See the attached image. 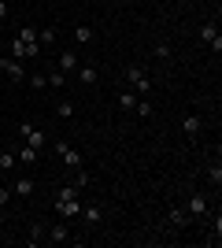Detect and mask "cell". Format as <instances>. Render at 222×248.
Wrapping results in <instances>:
<instances>
[{"mask_svg": "<svg viewBox=\"0 0 222 248\" xmlns=\"http://www.w3.org/2000/svg\"><path fill=\"white\" fill-rule=\"evenodd\" d=\"M200 41H204V45H211L215 56L222 52V37H219V26H215V22H204V26H200Z\"/></svg>", "mask_w": 222, "mask_h": 248, "instance_id": "5", "label": "cell"}, {"mask_svg": "<svg viewBox=\"0 0 222 248\" xmlns=\"http://www.w3.org/2000/svg\"><path fill=\"white\" fill-rule=\"evenodd\" d=\"M19 134H22V141H26L30 148H37V152H41V148L48 145V137H44L41 130H33L30 123H19Z\"/></svg>", "mask_w": 222, "mask_h": 248, "instance_id": "2", "label": "cell"}, {"mask_svg": "<svg viewBox=\"0 0 222 248\" xmlns=\"http://www.w3.org/2000/svg\"><path fill=\"white\" fill-rule=\"evenodd\" d=\"M41 241H48V222H33L30 226V245H41Z\"/></svg>", "mask_w": 222, "mask_h": 248, "instance_id": "13", "label": "cell"}, {"mask_svg": "<svg viewBox=\"0 0 222 248\" xmlns=\"http://www.w3.org/2000/svg\"><path fill=\"white\" fill-rule=\"evenodd\" d=\"M156 60H170V45H163V41L156 45Z\"/></svg>", "mask_w": 222, "mask_h": 248, "instance_id": "29", "label": "cell"}, {"mask_svg": "<svg viewBox=\"0 0 222 248\" xmlns=\"http://www.w3.org/2000/svg\"><path fill=\"white\" fill-rule=\"evenodd\" d=\"M133 104H137V93H133V89H122V93H118V108H122V111H133Z\"/></svg>", "mask_w": 222, "mask_h": 248, "instance_id": "15", "label": "cell"}, {"mask_svg": "<svg viewBox=\"0 0 222 248\" xmlns=\"http://www.w3.org/2000/svg\"><path fill=\"white\" fill-rule=\"evenodd\" d=\"M15 155H19V163H33V159H37V148L22 145V148H19V152H15Z\"/></svg>", "mask_w": 222, "mask_h": 248, "instance_id": "22", "label": "cell"}, {"mask_svg": "<svg viewBox=\"0 0 222 248\" xmlns=\"http://www.w3.org/2000/svg\"><path fill=\"white\" fill-rule=\"evenodd\" d=\"M167 218H170V226H189V218H192V215H189V211H181V207H174Z\"/></svg>", "mask_w": 222, "mask_h": 248, "instance_id": "17", "label": "cell"}, {"mask_svg": "<svg viewBox=\"0 0 222 248\" xmlns=\"http://www.w3.org/2000/svg\"><path fill=\"white\" fill-rule=\"evenodd\" d=\"M126 85L133 89V93H148V89H152V78H148V71H145V67L130 63V67H126Z\"/></svg>", "mask_w": 222, "mask_h": 248, "instance_id": "1", "label": "cell"}, {"mask_svg": "<svg viewBox=\"0 0 222 248\" xmlns=\"http://www.w3.org/2000/svg\"><path fill=\"white\" fill-rule=\"evenodd\" d=\"M82 218L89 222V226H96V222L104 218V211H100V207H82Z\"/></svg>", "mask_w": 222, "mask_h": 248, "instance_id": "19", "label": "cell"}, {"mask_svg": "<svg viewBox=\"0 0 222 248\" xmlns=\"http://www.w3.org/2000/svg\"><path fill=\"white\" fill-rule=\"evenodd\" d=\"M0 33H4V22H0Z\"/></svg>", "mask_w": 222, "mask_h": 248, "instance_id": "32", "label": "cell"}, {"mask_svg": "<svg viewBox=\"0 0 222 248\" xmlns=\"http://www.w3.org/2000/svg\"><path fill=\"white\" fill-rule=\"evenodd\" d=\"M185 211H189V215H207V211H211V200H207V193H192L189 204H185Z\"/></svg>", "mask_w": 222, "mask_h": 248, "instance_id": "6", "label": "cell"}, {"mask_svg": "<svg viewBox=\"0 0 222 248\" xmlns=\"http://www.w3.org/2000/svg\"><path fill=\"white\" fill-rule=\"evenodd\" d=\"M30 85H33V89H44V85H48V78L37 71V74H30Z\"/></svg>", "mask_w": 222, "mask_h": 248, "instance_id": "28", "label": "cell"}, {"mask_svg": "<svg viewBox=\"0 0 222 248\" xmlns=\"http://www.w3.org/2000/svg\"><path fill=\"white\" fill-rule=\"evenodd\" d=\"M8 200H11V189H8V186H0V207H8Z\"/></svg>", "mask_w": 222, "mask_h": 248, "instance_id": "30", "label": "cell"}, {"mask_svg": "<svg viewBox=\"0 0 222 248\" xmlns=\"http://www.w3.org/2000/svg\"><path fill=\"white\" fill-rule=\"evenodd\" d=\"M15 37H19L22 45H37V30H33V26H22V30L15 33Z\"/></svg>", "mask_w": 222, "mask_h": 248, "instance_id": "21", "label": "cell"}, {"mask_svg": "<svg viewBox=\"0 0 222 248\" xmlns=\"http://www.w3.org/2000/svg\"><path fill=\"white\" fill-rule=\"evenodd\" d=\"M11 197H19V200L33 197V178H15V186H11Z\"/></svg>", "mask_w": 222, "mask_h": 248, "instance_id": "10", "label": "cell"}, {"mask_svg": "<svg viewBox=\"0 0 222 248\" xmlns=\"http://www.w3.org/2000/svg\"><path fill=\"white\" fill-rule=\"evenodd\" d=\"M56 211H59V218H78V215H82V204H78V197L56 200Z\"/></svg>", "mask_w": 222, "mask_h": 248, "instance_id": "8", "label": "cell"}, {"mask_svg": "<svg viewBox=\"0 0 222 248\" xmlns=\"http://www.w3.org/2000/svg\"><path fill=\"white\" fill-rule=\"evenodd\" d=\"M207 178H211V186L219 189V186H222V163H211V167H207Z\"/></svg>", "mask_w": 222, "mask_h": 248, "instance_id": "24", "label": "cell"}, {"mask_svg": "<svg viewBox=\"0 0 222 248\" xmlns=\"http://www.w3.org/2000/svg\"><path fill=\"white\" fill-rule=\"evenodd\" d=\"M56 155H59V159H63L67 167H74V170H78V167H82V152H78V148H71L67 145V141H56Z\"/></svg>", "mask_w": 222, "mask_h": 248, "instance_id": "3", "label": "cell"}, {"mask_svg": "<svg viewBox=\"0 0 222 248\" xmlns=\"http://www.w3.org/2000/svg\"><path fill=\"white\" fill-rule=\"evenodd\" d=\"M8 19V0H0V22Z\"/></svg>", "mask_w": 222, "mask_h": 248, "instance_id": "31", "label": "cell"}, {"mask_svg": "<svg viewBox=\"0 0 222 248\" xmlns=\"http://www.w3.org/2000/svg\"><path fill=\"white\" fill-rule=\"evenodd\" d=\"M200 130H204V119H200V115H185V119H181V134L189 137V141H196Z\"/></svg>", "mask_w": 222, "mask_h": 248, "instance_id": "7", "label": "cell"}, {"mask_svg": "<svg viewBox=\"0 0 222 248\" xmlns=\"http://www.w3.org/2000/svg\"><path fill=\"white\" fill-rule=\"evenodd\" d=\"M15 167H19V155L11 152V148H8V152H0V170H8V174H11Z\"/></svg>", "mask_w": 222, "mask_h": 248, "instance_id": "16", "label": "cell"}, {"mask_svg": "<svg viewBox=\"0 0 222 248\" xmlns=\"http://www.w3.org/2000/svg\"><path fill=\"white\" fill-rule=\"evenodd\" d=\"M37 45H41V48H52V45H56V26H44V30H37Z\"/></svg>", "mask_w": 222, "mask_h": 248, "instance_id": "14", "label": "cell"}, {"mask_svg": "<svg viewBox=\"0 0 222 248\" xmlns=\"http://www.w3.org/2000/svg\"><path fill=\"white\" fill-rule=\"evenodd\" d=\"M44 78H48V85H52V89H63V85H67V74L59 71V67H56L52 74H44Z\"/></svg>", "mask_w": 222, "mask_h": 248, "instance_id": "20", "label": "cell"}, {"mask_svg": "<svg viewBox=\"0 0 222 248\" xmlns=\"http://www.w3.org/2000/svg\"><path fill=\"white\" fill-rule=\"evenodd\" d=\"M11 60H26V45L19 37H11Z\"/></svg>", "mask_w": 222, "mask_h": 248, "instance_id": "25", "label": "cell"}, {"mask_svg": "<svg viewBox=\"0 0 222 248\" xmlns=\"http://www.w3.org/2000/svg\"><path fill=\"white\" fill-rule=\"evenodd\" d=\"M56 63H59V71H63V74H71V71H78V63H82V60H78L74 52H59V60H56Z\"/></svg>", "mask_w": 222, "mask_h": 248, "instance_id": "11", "label": "cell"}, {"mask_svg": "<svg viewBox=\"0 0 222 248\" xmlns=\"http://www.w3.org/2000/svg\"><path fill=\"white\" fill-rule=\"evenodd\" d=\"M0 71L8 74L11 82H26V67H22V60H8V56H4V60H0Z\"/></svg>", "mask_w": 222, "mask_h": 248, "instance_id": "4", "label": "cell"}, {"mask_svg": "<svg viewBox=\"0 0 222 248\" xmlns=\"http://www.w3.org/2000/svg\"><path fill=\"white\" fill-rule=\"evenodd\" d=\"M78 82H82V85H96V67H89V63H78Z\"/></svg>", "mask_w": 222, "mask_h": 248, "instance_id": "12", "label": "cell"}, {"mask_svg": "<svg viewBox=\"0 0 222 248\" xmlns=\"http://www.w3.org/2000/svg\"><path fill=\"white\" fill-rule=\"evenodd\" d=\"M56 115H59V119H74V104L71 100H59V104H56Z\"/></svg>", "mask_w": 222, "mask_h": 248, "instance_id": "23", "label": "cell"}, {"mask_svg": "<svg viewBox=\"0 0 222 248\" xmlns=\"http://www.w3.org/2000/svg\"><path fill=\"white\" fill-rule=\"evenodd\" d=\"M71 197H78V186H59V193H56V200H71Z\"/></svg>", "mask_w": 222, "mask_h": 248, "instance_id": "26", "label": "cell"}, {"mask_svg": "<svg viewBox=\"0 0 222 248\" xmlns=\"http://www.w3.org/2000/svg\"><path fill=\"white\" fill-rule=\"evenodd\" d=\"M48 241H52V245H67V241H71L67 222H52V226H48Z\"/></svg>", "mask_w": 222, "mask_h": 248, "instance_id": "9", "label": "cell"}, {"mask_svg": "<svg viewBox=\"0 0 222 248\" xmlns=\"http://www.w3.org/2000/svg\"><path fill=\"white\" fill-rule=\"evenodd\" d=\"M74 41L89 45V41H93V26H74Z\"/></svg>", "mask_w": 222, "mask_h": 248, "instance_id": "18", "label": "cell"}, {"mask_svg": "<svg viewBox=\"0 0 222 248\" xmlns=\"http://www.w3.org/2000/svg\"><path fill=\"white\" fill-rule=\"evenodd\" d=\"M133 111H137L141 119H148V115H152V104H148V100H137V104H133Z\"/></svg>", "mask_w": 222, "mask_h": 248, "instance_id": "27", "label": "cell"}]
</instances>
